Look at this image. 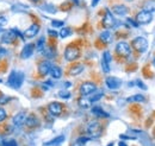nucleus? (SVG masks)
<instances>
[{
	"instance_id": "a211bd4d",
	"label": "nucleus",
	"mask_w": 155,
	"mask_h": 146,
	"mask_svg": "<svg viewBox=\"0 0 155 146\" xmlns=\"http://www.w3.org/2000/svg\"><path fill=\"white\" fill-rule=\"evenodd\" d=\"M64 140H66V137L62 134V135H58L56 138H54V139H51V140L44 143V146H60L63 144Z\"/></svg>"
},
{
	"instance_id": "ddd939ff",
	"label": "nucleus",
	"mask_w": 155,
	"mask_h": 146,
	"mask_svg": "<svg viewBox=\"0 0 155 146\" xmlns=\"http://www.w3.org/2000/svg\"><path fill=\"white\" fill-rule=\"evenodd\" d=\"M51 63L49 61H43L38 64V74L41 76H45L48 74H50V70H51Z\"/></svg>"
},
{
	"instance_id": "79ce46f5",
	"label": "nucleus",
	"mask_w": 155,
	"mask_h": 146,
	"mask_svg": "<svg viewBox=\"0 0 155 146\" xmlns=\"http://www.w3.org/2000/svg\"><path fill=\"white\" fill-rule=\"evenodd\" d=\"M6 55V49H2V48H0V57H2V56Z\"/></svg>"
},
{
	"instance_id": "58836bf2",
	"label": "nucleus",
	"mask_w": 155,
	"mask_h": 146,
	"mask_svg": "<svg viewBox=\"0 0 155 146\" xmlns=\"http://www.w3.org/2000/svg\"><path fill=\"white\" fill-rule=\"evenodd\" d=\"M48 33L50 37H58V32H56L55 30H48Z\"/></svg>"
},
{
	"instance_id": "c85d7f7f",
	"label": "nucleus",
	"mask_w": 155,
	"mask_h": 146,
	"mask_svg": "<svg viewBox=\"0 0 155 146\" xmlns=\"http://www.w3.org/2000/svg\"><path fill=\"white\" fill-rule=\"evenodd\" d=\"M101 59H104L107 64H110L111 61H112V56H111V54H110L109 51H105V52L103 54V58H101Z\"/></svg>"
},
{
	"instance_id": "c756f323",
	"label": "nucleus",
	"mask_w": 155,
	"mask_h": 146,
	"mask_svg": "<svg viewBox=\"0 0 155 146\" xmlns=\"http://www.w3.org/2000/svg\"><path fill=\"white\" fill-rule=\"evenodd\" d=\"M143 10H147V11H149V12L155 11V1H149V2H147V5L144 6Z\"/></svg>"
},
{
	"instance_id": "cd10ccee",
	"label": "nucleus",
	"mask_w": 155,
	"mask_h": 146,
	"mask_svg": "<svg viewBox=\"0 0 155 146\" xmlns=\"http://www.w3.org/2000/svg\"><path fill=\"white\" fill-rule=\"evenodd\" d=\"M71 35H72V29H69V27H63L58 32V36L61 37V38H66V37L71 36Z\"/></svg>"
},
{
	"instance_id": "f3484780",
	"label": "nucleus",
	"mask_w": 155,
	"mask_h": 146,
	"mask_svg": "<svg viewBox=\"0 0 155 146\" xmlns=\"http://www.w3.org/2000/svg\"><path fill=\"white\" fill-rule=\"evenodd\" d=\"M25 125L28 126V127L30 128H34V127H37L39 125V120L38 118L36 116V115H34V114H31V115H29L28 118H26V121H25Z\"/></svg>"
},
{
	"instance_id": "9d476101",
	"label": "nucleus",
	"mask_w": 155,
	"mask_h": 146,
	"mask_svg": "<svg viewBox=\"0 0 155 146\" xmlns=\"http://www.w3.org/2000/svg\"><path fill=\"white\" fill-rule=\"evenodd\" d=\"M103 25L106 27V29H111L116 25V20L114 18V14L111 13L110 10H106L105 14H104V18H103Z\"/></svg>"
},
{
	"instance_id": "a18cd8bd",
	"label": "nucleus",
	"mask_w": 155,
	"mask_h": 146,
	"mask_svg": "<svg viewBox=\"0 0 155 146\" xmlns=\"http://www.w3.org/2000/svg\"><path fill=\"white\" fill-rule=\"evenodd\" d=\"M118 146H128L124 141H119V144H118Z\"/></svg>"
},
{
	"instance_id": "a878e982",
	"label": "nucleus",
	"mask_w": 155,
	"mask_h": 146,
	"mask_svg": "<svg viewBox=\"0 0 155 146\" xmlns=\"http://www.w3.org/2000/svg\"><path fill=\"white\" fill-rule=\"evenodd\" d=\"M45 49V38L44 37H41L36 44V50L38 52H43V50Z\"/></svg>"
},
{
	"instance_id": "5701e85b",
	"label": "nucleus",
	"mask_w": 155,
	"mask_h": 146,
	"mask_svg": "<svg viewBox=\"0 0 155 146\" xmlns=\"http://www.w3.org/2000/svg\"><path fill=\"white\" fill-rule=\"evenodd\" d=\"M50 75H51L53 78L58 80V78H60L62 76V69L60 67H58V65H53L51 70H50Z\"/></svg>"
},
{
	"instance_id": "72a5a7b5",
	"label": "nucleus",
	"mask_w": 155,
	"mask_h": 146,
	"mask_svg": "<svg viewBox=\"0 0 155 146\" xmlns=\"http://www.w3.org/2000/svg\"><path fill=\"white\" fill-rule=\"evenodd\" d=\"M43 10H45V11H48V12H51V13H55V12H56V7H54V6H51V5H45V6H43Z\"/></svg>"
},
{
	"instance_id": "20e7f679",
	"label": "nucleus",
	"mask_w": 155,
	"mask_h": 146,
	"mask_svg": "<svg viewBox=\"0 0 155 146\" xmlns=\"http://www.w3.org/2000/svg\"><path fill=\"white\" fill-rule=\"evenodd\" d=\"M80 57V50L79 48L75 45H68L64 50V58L68 62H73L77 61L78 58Z\"/></svg>"
},
{
	"instance_id": "de8ad7c7",
	"label": "nucleus",
	"mask_w": 155,
	"mask_h": 146,
	"mask_svg": "<svg viewBox=\"0 0 155 146\" xmlns=\"http://www.w3.org/2000/svg\"><path fill=\"white\" fill-rule=\"evenodd\" d=\"M107 146H114V143H111V144H109Z\"/></svg>"
},
{
	"instance_id": "473e14b6",
	"label": "nucleus",
	"mask_w": 155,
	"mask_h": 146,
	"mask_svg": "<svg viewBox=\"0 0 155 146\" xmlns=\"http://www.w3.org/2000/svg\"><path fill=\"white\" fill-rule=\"evenodd\" d=\"M58 95H60V97H62V99H69V97H71V93L68 90H61L58 93Z\"/></svg>"
},
{
	"instance_id": "9b49d317",
	"label": "nucleus",
	"mask_w": 155,
	"mask_h": 146,
	"mask_svg": "<svg viewBox=\"0 0 155 146\" xmlns=\"http://www.w3.org/2000/svg\"><path fill=\"white\" fill-rule=\"evenodd\" d=\"M26 118H28V115H26L25 112H19V113H17V114L13 116V119H12L13 126H16V127H21V126L25 124Z\"/></svg>"
},
{
	"instance_id": "3c124183",
	"label": "nucleus",
	"mask_w": 155,
	"mask_h": 146,
	"mask_svg": "<svg viewBox=\"0 0 155 146\" xmlns=\"http://www.w3.org/2000/svg\"><path fill=\"white\" fill-rule=\"evenodd\" d=\"M127 1H133V0H127Z\"/></svg>"
},
{
	"instance_id": "4be33fe9",
	"label": "nucleus",
	"mask_w": 155,
	"mask_h": 146,
	"mask_svg": "<svg viewBox=\"0 0 155 146\" xmlns=\"http://www.w3.org/2000/svg\"><path fill=\"white\" fill-rule=\"evenodd\" d=\"M78 103H79V106H80L81 108H84V110L90 108V107H91V105H92V102L90 101V99H87L86 96L80 97V99H79V101H78Z\"/></svg>"
},
{
	"instance_id": "6ab92c4d",
	"label": "nucleus",
	"mask_w": 155,
	"mask_h": 146,
	"mask_svg": "<svg viewBox=\"0 0 155 146\" xmlns=\"http://www.w3.org/2000/svg\"><path fill=\"white\" fill-rule=\"evenodd\" d=\"M112 33L109 31V30H106V31H103L101 33H100V36H99V39L104 43V44H110L111 42H112Z\"/></svg>"
},
{
	"instance_id": "09e8293b",
	"label": "nucleus",
	"mask_w": 155,
	"mask_h": 146,
	"mask_svg": "<svg viewBox=\"0 0 155 146\" xmlns=\"http://www.w3.org/2000/svg\"><path fill=\"white\" fill-rule=\"evenodd\" d=\"M32 1H34V2H37V1H39V0H32Z\"/></svg>"
},
{
	"instance_id": "6e6552de",
	"label": "nucleus",
	"mask_w": 155,
	"mask_h": 146,
	"mask_svg": "<svg viewBox=\"0 0 155 146\" xmlns=\"http://www.w3.org/2000/svg\"><path fill=\"white\" fill-rule=\"evenodd\" d=\"M17 38V32H16V29H12V30H8V31H5L2 35H1V43L2 44H12Z\"/></svg>"
},
{
	"instance_id": "c9c22d12",
	"label": "nucleus",
	"mask_w": 155,
	"mask_h": 146,
	"mask_svg": "<svg viewBox=\"0 0 155 146\" xmlns=\"http://www.w3.org/2000/svg\"><path fill=\"white\" fill-rule=\"evenodd\" d=\"M6 118H7V113H6V110H4V108H0V122H1V121H4Z\"/></svg>"
},
{
	"instance_id": "7ed1b4c3",
	"label": "nucleus",
	"mask_w": 155,
	"mask_h": 146,
	"mask_svg": "<svg viewBox=\"0 0 155 146\" xmlns=\"http://www.w3.org/2000/svg\"><path fill=\"white\" fill-rule=\"evenodd\" d=\"M85 131L91 138H98L101 134V125L98 121H91L87 124Z\"/></svg>"
},
{
	"instance_id": "bb28decb",
	"label": "nucleus",
	"mask_w": 155,
	"mask_h": 146,
	"mask_svg": "<svg viewBox=\"0 0 155 146\" xmlns=\"http://www.w3.org/2000/svg\"><path fill=\"white\" fill-rule=\"evenodd\" d=\"M103 95H104V93L101 90H96L92 95H91V97H90V101L91 102H97V101H99L101 97H103Z\"/></svg>"
},
{
	"instance_id": "8fccbe9b",
	"label": "nucleus",
	"mask_w": 155,
	"mask_h": 146,
	"mask_svg": "<svg viewBox=\"0 0 155 146\" xmlns=\"http://www.w3.org/2000/svg\"><path fill=\"white\" fill-rule=\"evenodd\" d=\"M74 1H75V2H77V4H79V0H74Z\"/></svg>"
},
{
	"instance_id": "1a4fd4ad",
	"label": "nucleus",
	"mask_w": 155,
	"mask_h": 146,
	"mask_svg": "<svg viewBox=\"0 0 155 146\" xmlns=\"http://www.w3.org/2000/svg\"><path fill=\"white\" fill-rule=\"evenodd\" d=\"M48 110H49V113H50L51 115L58 116V115H61L62 112H63V105L58 102V101L50 102V103L48 105Z\"/></svg>"
},
{
	"instance_id": "37998d69",
	"label": "nucleus",
	"mask_w": 155,
	"mask_h": 146,
	"mask_svg": "<svg viewBox=\"0 0 155 146\" xmlns=\"http://www.w3.org/2000/svg\"><path fill=\"white\" fill-rule=\"evenodd\" d=\"M98 2H99V0H92V6H97Z\"/></svg>"
},
{
	"instance_id": "39448f33",
	"label": "nucleus",
	"mask_w": 155,
	"mask_h": 146,
	"mask_svg": "<svg viewBox=\"0 0 155 146\" xmlns=\"http://www.w3.org/2000/svg\"><path fill=\"white\" fill-rule=\"evenodd\" d=\"M152 20H153V14H152V12H149L147 10H141L136 14V21H137V24L146 25V24H149Z\"/></svg>"
},
{
	"instance_id": "c03bdc74",
	"label": "nucleus",
	"mask_w": 155,
	"mask_h": 146,
	"mask_svg": "<svg viewBox=\"0 0 155 146\" xmlns=\"http://www.w3.org/2000/svg\"><path fill=\"white\" fill-rule=\"evenodd\" d=\"M72 146H84V145H81L79 141H75V143H73V145Z\"/></svg>"
},
{
	"instance_id": "2eb2a0df",
	"label": "nucleus",
	"mask_w": 155,
	"mask_h": 146,
	"mask_svg": "<svg viewBox=\"0 0 155 146\" xmlns=\"http://www.w3.org/2000/svg\"><path fill=\"white\" fill-rule=\"evenodd\" d=\"M112 12H114L115 14H117V16H119V17H124V16L128 14L129 8H128L125 5H115V6L112 7Z\"/></svg>"
},
{
	"instance_id": "aec40b11",
	"label": "nucleus",
	"mask_w": 155,
	"mask_h": 146,
	"mask_svg": "<svg viewBox=\"0 0 155 146\" xmlns=\"http://www.w3.org/2000/svg\"><path fill=\"white\" fill-rule=\"evenodd\" d=\"M84 69H85V67L82 64H75V65H73V67L69 68V75L78 76V75H80V74L84 71Z\"/></svg>"
},
{
	"instance_id": "f704fd0d",
	"label": "nucleus",
	"mask_w": 155,
	"mask_h": 146,
	"mask_svg": "<svg viewBox=\"0 0 155 146\" xmlns=\"http://www.w3.org/2000/svg\"><path fill=\"white\" fill-rule=\"evenodd\" d=\"M90 139H91V138H88V137H79L77 141H79L81 145H85V144H86V143H87Z\"/></svg>"
},
{
	"instance_id": "7c9ffc66",
	"label": "nucleus",
	"mask_w": 155,
	"mask_h": 146,
	"mask_svg": "<svg viewBox=\"0 0 155 146\" xmlns=\"http://www.w3.org/2000/svg\"><path fill=\"white\" fill-rule=\"evenodd\" d=\"M101 68H103V71L104 73H110V64H107L104 59H101Z\"/></svg>"
},
{
	"instance_id": "e433bc0d",
	"label": "nucleus",
	"mask_w": 155,
	"mask_h": 146,
	"mask_svg": "<svg viewBox=\"0 0 155 146\" xmlns=\"http://www.w3.org/2000/svg\"><path fill=\"white\" fill-rule=\"evenodd\" d=\"M7 21H8V19H7L6 16L0 14V26H5V25L7 24Z\"/></svg>"
},
{
	"instance_id": "412c9836",
	"label": "nucleus",
	"mask_w": 155,
	"mask_h": 146,
	"mask_svg": "<svg viewBox=\"0 0 155 146\" xmlns=\"http://www.w3.org/2000/svg\"><path fill=\"white\" fill-rule=\"evenodd\" d=\"M91 112H92L93 115H96L99 119H101V118H109V114L104 110H101L100 107H92Z\"/></svg>"
},
{
	"instance_id": "f8f14e48",
	"label": "nucleus",
	"mask_w": 155,
	"mask_h": 146,
	"mask_svg": "<svg viewBox=\"0 0 155 146\" xmlns=\"http://www.w3.org/2000/svg\"><path fill=\"white\" fill-rule=\"evenodd\" d=\"M105 83H106L107 88H109V89H112V90L118 89V88L120 87V84H122L120 80L117 78V77H114V76H109V77H106Z\"/></svg>"
},
{
	"instance_id": "4c0bfd02",
	"label": "nucleus",
	"mask_w": 155,
	"mask_h": 146,
	"mask_svg": "<svg viewBox=\"0 0 155 146\" xmlns=\"http://www.w3.org/2000/svg\"><path fill=\"white\" fill-rule=\"evenodd\" d=\"M63 21L62 20H53L51 21V25L54 26V27H61V26H63Z\"/></svg>"
},
{
	"instance_id": "49530a36",
	"label": "nucleus",
	"mask_w": 155,
	"mask_h": 146,
	"mask_svg": "<svg viewBox=\"0 0 155 146\" xmlns=\"http://www.w3.org/2000/svg\"><path fill=\"white\" fill-rule=\"evenodd\" d=\"M153 65H154V67H155V57H154V58H153Z\"/></svg>"
},
{
	"instance_id": "f03ea898",
	"label": "nucleus",
	"mask_w": 155,
	"mask_h": 146,
	"mask_svg": "<svg viewBox=\"0 0 155 146\" xmlns=\"http://www.w3.org/2000/svg\"><path fill=\"white\" fill-rule=\"evenodd\" d=\"M131 46L135 49L137 52L142 54L148 49V40L144 37H136L131 42Z\"/></svg>"
},
{
	"instance_id": "f257e3e1",
	"label": "nucleus",
	"mask_w": 155,
	"mask_h": 146,
	"mask_svg": "<svg viewBox=\"0 0 155 146\" xmlns=\"http://www.w3.org/2000/svg\"><path fill=\"white\" fill-rule=\"evenodd\" d=\"M23 82H24V74L21 71H17V70H13L10 74L8 80H7L8 86L13 89H19L21 84H23Z\"/></svg>"
},
{
	"instance_id": "b1692460",
	"label": "nucleus",
	"mask_w": 155,
	"mask_h": 146,
	"mask_svg": "<svg viewBox=\"0 0 155 146\" xmlns=\"http://www.w3.org/2000/svg\"><path fill=\"white\" fill-rule=\"evenodd\" d=\"M43 55L45 56L47 58H54L56 56V50L54 46H48L43 50Z\"/></svg>"
},
{
	"instance_id": "a19ab883",
	"label": "nucleus",
	"mask_w": 155,
	"mask_h": 146,
	"mask_svg": "<svg viewBox=\"0 0 155 146\" xmlns=\"http://www.w3.org/2000/svg\"><path fill=\"white\" fill-rule=\"evenodd\" d=\"M128 23H130L134 27H137L138 26V24H137V21H135V20H133V19H130V18H128Z\"/></svg>"
},
{
	"instance_id": "4468645a",
	"label": "nucleus",
	"mask_w": 155,
	"mask_h": 146,
	"mask_svg": "<svg viewBox=\"0 0 155 146\" xmlns=\"http://www.w3.org/2000/svg\"><path fill=\"white\" fill-rule=\"evenodd\" d=\"M34 51H35V45L31 44V43H30V44H26V45L23 48V50H21L20 57L24 58V59H26V58H29V57L32 56Z\"/></svg>"
},
{
	"instance_id": "2f4dec72",
	"label": "nucleus",
	"mask_w": 155,
	"mask_h": 146,
	"mask_svg": "<svg viewBox=\"0 0 155 146\" xmlns=\"http://www.w3.org/2000/svg\"><path fill=\"white\" fill-rule=\"evenodd\" d=\"M1 146H18V144H17V141L15 139H10V140L4 141V144Z\"/></svg>"
},
{
	"instance_id": "0eeeda50",
	"label": "nucleus",
	"mask_w": 155,
	"mask_h": 146,
	"mask_svg": "<svg viewBox=\"0 0 155 146\" xmlns=\"http://www.w3.org/2000/svg\"><path fill=\"white\" fill-rule=\"evenodd\" d=\"M116 52L120 57H128L131 54V46L127 42H119L116 45Z\"/></svg>"
},
{
	"instance_id": "dca6fc26",
	"label": "nucleus",
	"mask_w": 155,
	"mask_h": 146,
	"mask_svg": "<svg viewBox=\"0 0 155 146\" xmlns=\"http://www.w3.org/2000/svg\"><path fill=\"white\" fill-rule=\"evenodd\" d=\"M38 31H39V25H38V24H32L30 27H28V29L25 30L24 36L28 37V38H32V37H35L37 33H38Z\"/></svg>"
},
{
	"instance_id": "ea45409f",
	"label": "nucleus",
	"mask_w": 155,
	"mask_h": 146,
	"mask_svg": "<svg viewBox=\"0 0 155 146\" xmlns=\"http://www.w3.org/2000/svg\"><path fill=\"white\" fill-rule=\"evenodd\" d=\"M135 83L137 84V86H138V87H140V88H142V89H144V90L147 89V86H146V84H143L141 81H136Z\"/></svg>"
},
{
	"instance_id": "423d86ee",
	"label": "nucleus",
	"mask_w": 155,
	"mask_h": 146,
	"mask_svg": "<svg viewBox=\"0 0 155 146\" xmlns=\"http://www.w3.org/2000/svg\"><path fill=\"white\" fill-rule=\"evenodd\" d=\"M96 90H97V86H96V83L90 82V81L84 82V83L80 86V89H79L80 94H81L82 96H90V95H92Z\"/></svg>"
},
{
	"instance_id": "393cba45",
	"label": "nucleus",
	"mask_w": 155,
	"mask_h": 146,
	"mask_svg": "<svg viewBox=\"0 0 155 146\" xmlns=\"http://www.w3.org/2000/svg\"><path fill=\"white\" fill-rule=\"evenodd\" d=\"M127 100H128L129 102H144V101H146L144 96H143V95H141V94H136V95H133V96L128 97Z\"/></svg>"
}]
</instances>
